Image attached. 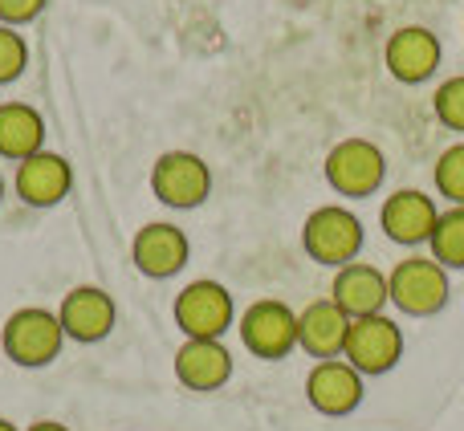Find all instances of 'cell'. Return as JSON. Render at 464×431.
Listing matches in <instances>:
<instances>
[{"mask_svg":"<svg viewBox=\"0 0 464 431\" xmlns=\"http://www.w3.org/2000/svg\"><path fill=\"white\" fill-rule=\"evenodd\" d=\"M330 302L346 313V318H371L383 313V305H392V289H387V273L375 269L367 261H351L343 269H334L330 281Z\"/></svg>","mask_w":464,"mask_h":431,"instance_id":"obj_14","label":"cell"},{"mask_svg":"<svg viewBox=\"0 0 464 431\" xmlns=\"http://www.w3.org/2000/svg\"><path fill=\"white\" fill-rule=\"evenodd\" d=\"M45 151V119L29 102H0V159L24 163Z\"/></svg>","mask_w":464,"mask_h":431,"instance_id":"obj_18","label":"cell"},{"mask_svg":"<svg viewBox=\"0 0 464 431\" xmlns=\"http://www.w3.org/2000/svg\"><path fill=\"white\" fill-rule=\"evenodd\" d=\"M436 192L452 204V208H464V143H452L449 151L436 159Z\"/></svg>","mask_w":464,"mask_h":431,"instance_id":"obj_20","label":"cell"},{"mask_svg":"<svg viewBox=\"0 0 464 431\" xmlns=\"http://www.w3.org/2000/svg\"><path fill=\"white\" fill-rule=\"evenodd\" d=\"M13 187L21 196V204H29V208H57L73 192V168L65 155L37 151L33 159L16 163Z\"/></svg>","mask_w":464,"mask_h":431,"instance_id":"obj_15","label":"cell"},{"mask_svg":"<svg viewBox=\"0 0 464 431\" xmlns=\"http://www.w3.org/2000/svg\"><path fill=\"white\" fill-rule=\"evenodd\" d=\"M24 431H70L65 424H57V419H37V424H29Z\"/></svg>","mask_w":464,"mask_h":431,"instance_id":"obj_24","label":"cell"},{"mask_svg":"<svg viewBox=\"0 0 464 431\" xmlns=\"http://www.w3.org/2000/svg\"><path fill=\"white\" fill-rule=\"evenodd\" d=\"M432 114L444 122L449 130H460L464 135V73L449 78L444 86H436L432 94Z\"/></svg>","mask_w":464,"mask_h":431,"instance_id":"obj_21","label":"cell"},{"mask_svg":"<svg viewBox=\"0 0 464 431\" xmlns=\"http://www.w3.org/2000/svg\"><path fill=\"white\" fill-rule=\"evenodd\" d=\"M440 57H444L440 37H436L432 29H424V24H403V29H395L383 45L387 73H392L395 81H403V86L428 81L436 70H440Z\"/></svg>","mask_w":464,"mask_h":431,"instance_id":"obj_9","label":"cell"},{"mask_svg":"<svg viewBox=\"0 0 464 431\" xmlns=\"http://www.w3.org/2000/svg\"><path fill=\"white\" fill-rule=\"evenodd\" d=\"M57 318H62L65 338H73L82 346H94L102 338H111L114 321H119V305H114V297L102 285H78L62 297Z\"/></svg>","mask_w":464,"mask_h":431,"instance_id":"obj_11","label":"cell"},{"mask_svg":"<svg viewBox=\"0 0 464 431\" xmlns=\"http://www.w3.org/2000/svg\"><path fill=\"white\" fill-rule=\"evenodd\" d=\"M362 375L351 367L346 359H326V362H314V370L305 375V399L318 416H330V419H343L351 411L362 407Z\"/></svg>","mask_w":464,"mask_h":431,"instance_id":"obj_10","label":"cell"},{"mask_svg":"<svg viewBox=\"0 0 464 431\" xmlns=\"http://www.w3.org/2000/svg\"><path fill=\"white\" fill-rule=\"evenodd\" d=\"M343 359L359 370L362 378L392 375L403 359V330L387 313H371V318H354L351 334H346Z\"/></svg>","mask_w":464,"mask_h":431,"instance_id":"obj_8","label":"cell"},{"mask_svg":"<svg viewBox=\"0 0 464 431\" xmlns=\"http://www.w3.org/2000/svg\"><path fill=\"white\" fill-rule=\"evenodd\" d=\"M151 196L176 212L200 208L212 196V168L196 151H163L151 168Z\"/></svg>","mask_w":464,"mask_h":431,"instance_id":"obj_7","label":"cell"},{"mask_svg":"<svg viewBox=\"0 0 464 431\" xmlns=\"http://www.w3.org/2000/svg\"><path fill=\"white\" fill-rule=\"evenodd\" d=\"M176 378L188 391L212 395L220 387H228L232 378V354L217 338H184V346L176 350Z\"/></svg>","mask_w":464,"mask_h":431,"instance_id":"obj_17","label":"cell"},{"mask_svg":"<svg viewBox=\"0 0 464 431\" xmlns=\"http://www.w3.org/2000/svg\"><path fill=\"white\" fill-rule=\"evenodd\" d=\"M428 256L440 261L444 269H464V208L440 212L432 240H428Z\"/></svg>","mask_w":464,"mask_h":431,"instance_id":"obj_19","label":"cell"},{"mask_svg":"<svg viewBox=\"0 0 464 431\" xmlns=\"http://www.w3.org/2000/svg\"><path fill=\"white\" fill-rule=\"evenodd\" d=\"M387 289H392V305L408 318H432L449 305V269L432 256H408L387 273Z\"/></svg>","mask_w":464,"mask_h":431,"instance_id":"obj_4","label":"cell"},{"mask_svg":"<svg viewBox=\"0 0 464 431\" xmlns=\"http://www.w3.org/2000/svg\"><path fill=\"white\" fill-rule=\"evenodd\" d=\"M24 70H29V45H24V37L16 29L0 24V86L16 81Z\"/></svg>","mask_w":464,"mask_h":431,"instance_id":"obj_22","label":"cell"},{"mask_svg":"<svg viewBox=\"0 0 464 431\" xmlns=\"http://www.w3.org/2000/svg\"><path fill=\"white\" fill-rule=\"evenodd\" d=\"M440 220V208H436L432 196L416 192V187H400L383 200L379 208V228L392 244H403V248H416V244H428L432 240V228Z\"/></svg>","mask_w":464,"mask_h":431,"instance_id":"obj_13","label":"cell"},{"mask_svg":"<svg viewBox=\"0 0 464 431\" xmlns=\"http://www.w3.org/2000/svg\"><path fill=\"white\" fill-rule=\"evenodd\" d=\"M362 220L343 204H322L305 216L302 224V248L310 261L330 264V269H343V264L359 261L362 253Z\"/></svg>","mask_w":464,"mask_h":431,"instance_id":"obj_2","label":"cell"},{"mask_svg":"<svg viewBox=\"0 0 464 431\" xmlns=\"http://www.w3.org/2000/svg\"><path fill=\"white\" fill-rule=\"evenodd\" d=\"M346 334H351V318L330 297H318L305 310H297V350H305L310 359H343Z\"/></svg>","mask_w":464,"mask_h":431,"instance_id":"obj_16","label":"cell"},{"mask_svg":"<svg viewBox=\"0 0 464 431\" xmlns=\"http://www.w3.org/2000/svg\"><path fill=\"white\" fill-rule=\"evenodd\" d=\"M171 313H176V326L184 338H217V342H225V334L237 321V302H232V293L220 281L200 277L179 289Z\"/></svg>","mask_w":464,"mask_h":431,"instance_id":"obj_5","label":"cell"},{"mask_svg":"<svg viewBox=\"0 0 464 431\" xmlns=\"http://www.w3.org/2000/svg\"><path fill=\"white\" fill-rule=\"evenodd\" d=\"M188 256H192L188 232L176 228V224H168V220L143 224V228L135 232V240H130V261H135V269L151 281L176 277V273L188 264Z\"/></svg>","mask_w":464,"mask_h":431,"instance_id":"obj_12","label":"cell"},{"mask_svg":"<svg viewBox=\"0 0 464 431\" xmlns=\"http://www.w3.org/2000/svg\"><path fill=\"white\" fill-rule=\"evenodd\" d=\"M0 431H21L16 424H8V419H0Z\"/></svg>","mask_w":464,"mask_h":431,"instance_id":"obj_25","label":"cell"},{"mask_svg":"<svg viewBox=\"0 0 464 431\" xmlns=\"http://www.w3.org/2000/svg\"><path fill=\"white\" fill-rule=\"evenodd\" d=\"M322 176H326V184L334 196L367 200V196H375L387 179V155L379 151L371 139H343V143H334L326 151Z\"/></svg>","mask_w":464,"mask_h":431,"instance_id":"obj_3","label":"cell"},{"mask_svg":"<svg viewBox=\"0 0 464 431\" xmlns=\"http://www.w3.org/2000/svg\"><path fill=\"white\" fill-rule=\"evenodd\" d=\"M65 346V330L62 318L53 310H41V305H24V310L8 313L5 330H0V350L8 362L24 370H41L62 354Z\"/></svg>","mask_w":464,"mask_h":431,"instance_id":"obj_1","label":"cell"},{"mask_svg":"<svg viewBox=\"0 0 464 431\" xmlns=\"http://www.w3.org/2000/svg\"><path fill=\"white\" fill-rule=\"evenodd\" d=\"M49 0H0V24L8 29H21V24H33L41 13H45Z\"/></svg>","mask_w":464,"mask_h":431,"instance_id":"obj_23","label":"cell"},{"mask_svg":"<svg viewBox=\"0 0 464 431\" xmlns=\"http://www.w3.org/2000/svg\"><path fill=\"white\" fill-rule=\"evenodd\" d=\"M240 342L253 359L261 362H281L297 350V310H289L277 297H261L253 302L237 321Z\"/></svg>","mask_w":464,"mask_h":431,"instance_id":"obj_6","label":"cell"},{"mask_svg":"<svg viewBox=\"0 0 464 431\" xmlns=\"http://www.w3.org/2000/svg\"><path fill=\"white\" fill-rule=\"evenodd\" d=\"M0 204H5V176H0Z\"/></svg>","mask_w":464,"mask_h":431,"instance_id":"obj_26","label":"cell"}]
</instances>
